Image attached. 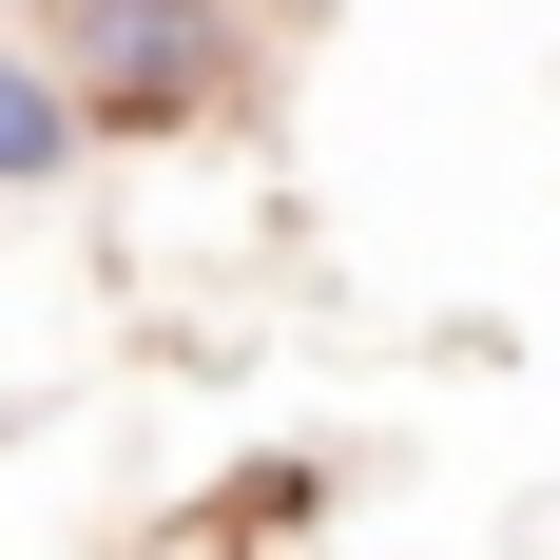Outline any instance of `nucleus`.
<instances>
[{
  "label": "nucleus",
  "mask_w": 560,
  "mask_h": 560,
  "mask_svg": "<svg viewBox=\"0 0 560 560\" xmlns=\"http://www.w3.org/2000/svg\"><path fill=\"white\" fill-rule=\"evenodd\" d=\"M58 58H78V97H97L116 136H155V116H213L232 97V0H78Z\"/></svg>",
  "instance_id": "1"
},
{
  "label": "nucleus",
  "mask_w": 560,
  "mask_h": 560,
  "mask_svg": "<svg viewBox=\"0 0 560 560\" xmlns=\"http://www.w3.org/2000/svg\"><path fill=\"white\" fill-rule=\"evenodd\" d=\"M58 155H78V97H58V78H20V58H0V194H39Z\"/></svg>",
  "instance_id": "2"
}]
</instances>
